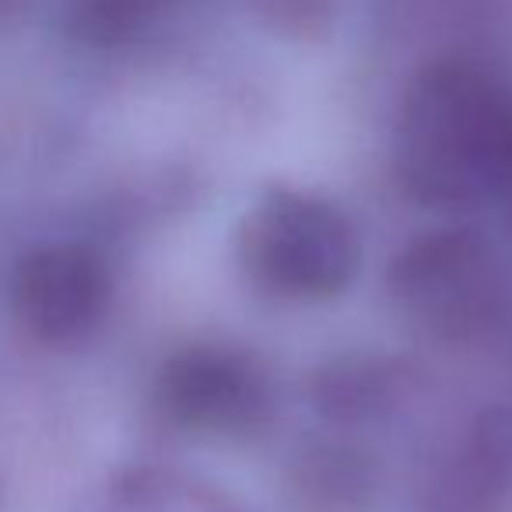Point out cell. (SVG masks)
Returning <instances> with one entry per match:
<instances>
[{"mask_svg":"<svg viewBox=\"0 0 512 512\" xmlns=\"http://www.w3.org/2000/svg\"><path fill=\"white\" fill-rule=\"evenodd\" d=\"M372 488L369 467L351 449H316L299 467V495L309 512H355Z\"/></svg>","mask_w":512,"mask_h":512,"instance_id":"obj_10","label":"cell"},{"mask_svg":"<svg viewBox=\"0 0 512 512\" xmlns=\"http://www.w3.org/2000/svg\"><path fill=\"white\" fill-rule=\"evenodd\" d=\"M102 512H249L214 481L186 470L137 467L116 477Z\"/></svg>","mask_w":512,"mask_h":512,"instance_id":"obj_7","label":"cell"},{"mask_svg":"<svg viewBox=\"0 0 512 512\" xmlns=\"http://www.w3.org/2000/svg\"><path fill=\"white\" fill-rule=\"evenodd\" d=\"M393 169L425 207L512 200V85L470 57L425 64L400 99Z\"/></svg>","mask_w":512,"mask_h":512,"instance_id":"obj_1","label":"cell"},{"mask_svg":"<svg viewBox=\"0 0 512 512\" xmlns=\"http://www.w3.org/2000/svg\"><path fill=\"white\" fill-rule=\"evenodd\" d=\"M239 267L260 292L288 302L337 299L362 267L351 214L295 186L264 190L235 225Z\"/></svg>","mask_w":512,"mask_h":512,"instance_id":"obj_2","label":"cell"},{"mask_svg":"<svg viewBox=\"0 0 512 512\" xmlns=\"http://www.w3.org/2000/svg\"><path fill=\"white\" fill-rule=\"evenodd\" d=\"M172 0H64V32L85 50H123L144 39Z\"/></svg>","mask_w":512,"mask_h":512,"instance_id":"obj_9","label":"cell"},{"mask_svg":"<svg viewBox=\"0 0 512 512\" xmlns=\"http://www.w3.org/2000/svg\"><path fill=\"white\" fill-rule=\"evenodd\" d=\"M397 386V365L383 358H341L313 379V400L337 425H358L390 411Z\"/></svg>","mask_w":512,"mask_h":512,"instance_id":"obj_8","label":"cell"},{"mask_svg":"<svg viewBox=\"0 0 512 512\" xmlns=\"http://www.w3.org/2000/svg\"><path fill=\"white\" fill-rule=\"evenodd\" d=\"M512 495V411H484L435 463L421 512H505Z\"/></svg>","mask_w":512,"mask_h":512,"instance_id":"obj_6","label":"cell"},{"mask_svg":"<svg viewBox=\"0 0 512 512\" xmlns=\"http://www.w3.org/2000/svg\"><path fill=\"white\" fill-rule=\"evenodd\" d=\"M397 313L442 344H474L498 327L509 302V274L498 246L467 225L414 235L386 267Z\"/></svg>","mask_w":512,"mask_h":512,"instance_id":"obj_3","label":"cell"},{"mask_svg":"<svg viewBox=\"0 0 512 512\" xmlns=\"http://www.w3.org/2000/svg\"><path fill=\"white\" fill-rule=\"evenodd\" d=\"M113 271L88 242H43L11 274V309L43 344H78L113 306Z\"/></svg>","mask_w":512,"mask_h":512,"instance_id":"obj_5","label":"cell"},{"mask_svg":"<svg viewBox=\"0 0 512 512\" xmlns=\"http://www.w3.org/2000/svg\"><path fill=\"white\" fill-rule=\"evenodd\" d=\"M155 407L193 435L242 439L271 421L274 383L264 362L239 344L197 341L176 348L155 372Z\"/></svg>","mask_w":512,"mask_h":512,"instance_id":"obj_4","label":"cell"}]
</instances>
